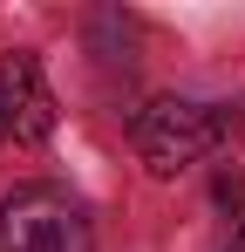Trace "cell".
<instances>
[{
	"label": "cell",
	"mask_w": 245,
	"mask_h": 252,
	"mask_svg": "<svg viewBox=\"0 0 245 252\" xmlns=\"http://www.w3.org/2000/svg\"><path fill=\"white\" fill-rule=\"evenodd\" d=\"M0 252H95L89 205L61 184H14L0 198Z\"/></svg>",
	"instance_id": "6da1fadb"
},
{
	"label": "cell",
	"mask_w": 245,
	"mask_h": 252,
	"mask_svg": "<svg viewBox=\"0 0 245 252\" xmlns=\"http://www.w3.org/2000/svg\"><path fill=\"white\" fill-rule=\"evenodd\" d=\"M218 116L204 109V102H191V95H163V102H150L143 109V123H136V150H143V170L150 177H177V170H191L218 143Z\"/></svg>",
	"instance_id": "7a4b0ae2"
},
{
	"label": "cell",
	"mask_w": 245,
	"mask_h": 252,
	"mask_svg": "<svg viewBox=\"0 0 245 252\" xmlns=\"http://www.w3.org/2000/svg\"><path fill=\"white\" fill-rule=\"evenodd\" d=\"M0 123L14 129V136H28V143L55 136V95L41 82L34 55H7L0 62Z\"/></svg>",
	"instance_id": "3957f363"
},
{
	"label": "cell",
	"mask_w": 245,
	"mask_h": 252,
	"mask_svg": "<svg viewBox=\"0 0 245 252\" xmlns=\"http://www.w3.org/2000/svg\"><path fill=\"white\" fill-rule=\"evenodd\" d=\"M211 198H218V205H245V184H239V170H218V177H211Z\"/></svg>",
	"instance_id": "277c9868"
},
{
	"label": "cell",
	"mask_w": 245,
	"mask_h": 252,
	"mask_svg": "<svg viewBox=\"0 0 245 252\" xmlns=\"http://www.w3.org/2000/svg\"><path fill=\"white\" fill-rule=\"evenodd\" d=\"M232 252H245V232H239V246H232Z\"/></svg>",
	"instance_id": "5b68a950"
},
{
	"label": "cell",
	"mask_w": 245,
	"mask_h": 252,
	"mask_svg": "<svg viewBox=\"0 0 245 252\" xmlns=\"http://www.w3.org/2000/svg\"><path fill=\"white\" fill-rule=\"evenodd\" d=\"M0 129H7V123H0Z\"/></svg>",
	"instance_id": "8992f818"
}]
</instances>
